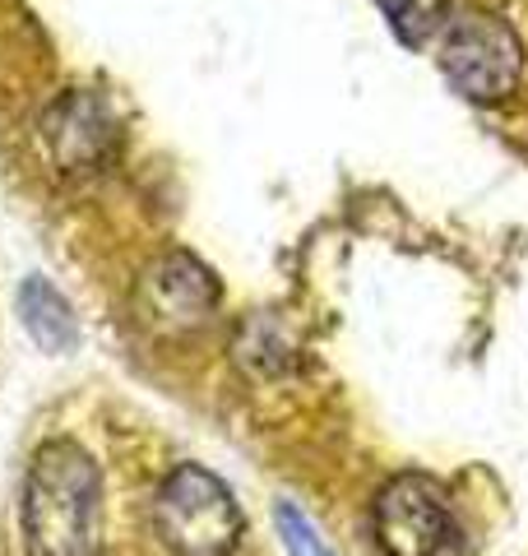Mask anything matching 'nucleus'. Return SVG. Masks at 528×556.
<instances>
[{
    "label": "nucleus",
    "mask_w": 528,
    "mask_h": 556,
    "mask_svg": "<svg viewBox=\"0 0 528 556\" xmlns=\"http://www.w3.org/2000/svg\"><path fill=\"white\" fill-rule=\"evenodd\" d=\"M440 70L468 102H501L515 93L524 51L505 20L487 10H460L440 28Z\"/></svg>",
    "instance_id": "3"
},
{
    "label": "nucleus",
    "mask_w": 528,
    "mask_h": 556,
    "mask_svg": "<svg viewBox=\"0 0 528 556\" xmlns=\"http://www.w3.org/2000/svg\"><path fill=\"white\" fill-rule=\"evenodd\" d=\"M380 10L390 20V28L399 33V42H408V47L431 42L450 20V0H380Z\"/></svg>",
    "instance_id": "8"
},
{
    "label": "nucleus",
    "mask_w": 528,
    "mask_h": 556,
    "mask_svg": "<svg viewBox=\"0 0 528 556\" xmlns=\"http://www.w3.org/2000/svg\"><path fill=\"white\" fill-rule=\"evenodd\" d=\"M218 306V278L209 274L196 255L186 251H172L163 255L158 265L144 269L135 288V316L144 329L163 339H176V334H190L200 329Z\"/></svg>",
    "instance_id": "4"
},
{
    "label": "nucleus",
    "mask_w": 528,
    "mask_h": 556,
    "mask_svg": "<svg viewBox=\"0 0 528 556\" xmlns=\"http://www.w3.org/2000/svg\"><path fill=\"white\" fill-rule=\"evenodd\" d=\"M278 533H284V543L292 556H329V547L320 543V533L311 529V519L297 510V506H278Z\"/></svg>",
    "instance_id": "9"
},
{
    "label": "nucleus",
    "mask_w": 528,
    "mask_h": 556,
    "mask_svg": "<svg viewBox=\"0 0 528 556\" xmlns=\"http://www.w3.org/2000/svg\"><path fill=\"white\" fill-rule=\"evenodd\" d=\"M153 529L172 556H232L246 525L223 478L176 464L153 496Z\"/></svg>",
    "instance_id": "2"
},
{
    "label": "nucleus",
    "mask_w": 528,
    "mask_h": 556,
    "mask_svg": "<svg viewBox=\"0 0 528 556\" xmlns=\"http://www.w3.org/2000/svg\"><path fill=\"white\" fill-rule=\"evenodd\" d=\"M372 525L385 556H440L454 533L445 492L422 473H403L380 486Z\"/></svg>",
    "instance_id": "5"
},
{
    "label": "nucleus",
    "mask_w": 528,
    "mask_h": 556,
    "mask_svg": "<svg viewBox=\"0 0 528 556\" xmlns=\"http://www.w3.org/2000/svg\"><path fill=\"white\" fill-rule=\"evenodd\" d=\"M20 519H24L28 556H98L102 552V478L79 441L56 437L33 455Z\"/></svg>",
    "instance_id": "1"
},
{
    "label": "nucleus",
    "mask_w": 528,
    "mask_h": 556,
    "mask_svg": "<svg viewBox=\"0 0 528 556\" xmlns=\"http://www.w3.org/2000/svg\"><path fill=\"white\" fill-rule=\"evenodd\" d=\"M42 135H47V149L56 159V167L70 172V177L108 167L116 153V121L98 93H65L47 112Z\"/></svg>",
    "instance_id": "6"
},
{
    "label": "nucleus",
    "mask_w": 528,
    "mask_h": 556,
    "mask_svg": "<svg viewBox=\"0 0 528 556\" xmlns=\"http://www.w3.org/2000/svg\"><path fill=\"white\" fill-rule=\"evenodd\" d=\"M20 316H24V329L33 334V343L47 348V353H70V348L79 343L75 311H70V302L38 274L24 278V288H20Z\"/></svg>",
    "instance_id": "7"
}]
</instances>
